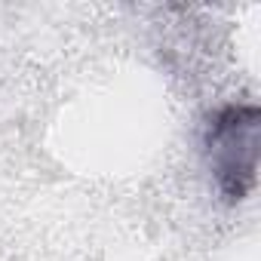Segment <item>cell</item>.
I'll list each match as a JSON object with an SVG mask.
<instances>
[{"label": "cell", "mask_w": 261, "mask_h": 261, "mask_svg": "<svg viewBox=\"0 0 261 261\" xmlns=\"http://www.w3.org/2000/svg\"><path fill=\"white\" fill-rule=\"evenodd\" d=\"M261 151V114L252 101H230L218 108L203 133L206 166L218 194L227 203H243L258 181Z\"/></svg>", "instance_id": "1"}]
</instances>
